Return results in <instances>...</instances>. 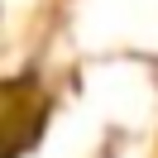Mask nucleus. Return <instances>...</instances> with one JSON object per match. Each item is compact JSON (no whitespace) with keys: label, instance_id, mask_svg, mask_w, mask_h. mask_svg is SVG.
Instances as JSON below:
<instances>
[{"label":"nucleus","instance_id":"obj_1","mask_svg":"<svg viewBox=\"0 0 158 158\" xmlns=\"http://www.w3.org/2000/svg\"><path fill=\"white\" fill-rule=\"evenodd\" d=\"M43 129V110L29 115V110H10V115H0V158H19L24 148L39 139Z\"/></svg>","mask_w":158,"mask_h":158}]
</instances>
